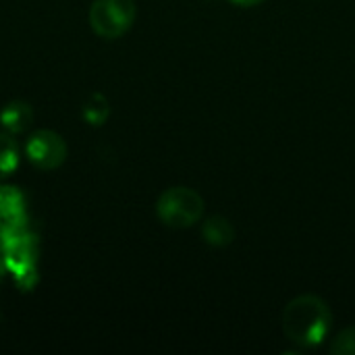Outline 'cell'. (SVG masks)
<instances>
[{
  "label": "cell",
  "instance_id": "cell-1",
  "mask_svg": "<svg viewBox=\"0 0 355 355\" xmlns=\"http://www.w3.org/2000/svg\"><path fill=\"white\" fill-rule=\"evenodd\" d=\"M333 329V312L329 304L318 295H300L291 300L283 310L285 337L308 349L322 345Z\"/></svg>",
  "mask_w": 355,
  "mask_h": 355
},
{
  "label": "cell",
  "instance_id": "cell-2",
  "mask_svg": "<svg viewBox=\"0 0 355 355\" xmlns=\"http://www.w3.org/2000/svg\"><path fill=\"white\" fill-rule=\"evenodd\" d=\"M156 214L171 229H189L204 216V200L191 187H168L156 202Z\"/></svg>",
  "mask_w": 355,
  "mask_h": 355
},
{
  "label": "cell",
  "instance_id": "cell-3",
  "mask_svg": "<svg viewBox=\"0 0 355 355\" xmlns=\"http://www.w3.org/2000/svg\"><path fill=\"white\" fill-rule=\"evenodd\" d=\"M135 0H94L89 6V25L96 35L116 40L135 23Z\"/></svg>",
  "mask_w": 355,
  "mask_h": 355
},
{
  "label": "cell",
  "instance_id": "cell-4",
  "mask_svg": "<svg viewBox=\"0 0 355 355\" xmlns=\"http://www.w3.org/2000/svg\"><path fill=\"white\" fill-rule=\"evenodd\" d=\"M27 160L40 171H56L67 160V144L52 129H37L25 141Z\"/></svg>",
  "mask_w": 355,
  "mask_h": 355
},
{
  "label": "cell",
  "instance_id": "cell-5",
  "mask_svg": "<svg viewBox=\"0 0 355 355\" xmlns=\"http://www.w3.org/2000/svg\"><path fill=\"white\" fill-rule=\"evenodd\" d=\"M31 123H33V108L23 100L6 102L0 108V127L10 135L25 133L31 127Z\"/></svg>",
  "mask_w": 355,
  "mask_h": 355
},
{
  "label": "cell",
  "instance_id": "cell-6",
  "mask_svg": "<svg viewBox=\"0 0 355 355\" xmlns=\"http://www.w3.org/2000/svg\"><path fill=\"white\" fill-rule=\"evenodd\" d=\"M202 237L212 248H227L235 241L237 231L233 223L225 216H210L202 225Z\"/></svg>",
  "mask_w": 355,
  "mask_h": 355
},
{
  "label": "cell",
  "instance_id": "cell-7",
  "mask_svg": "<svg viewBox=\"0 0 355 355\" xmlns=\"http://www.w3.org/2000/svg\"><path fill=\"white\" fill-rule=\"evenodd\" d=\"M81 114H83V119H85V123L89 127H102L110 116V104H108L106 96L98 94V92L92 94L85 100V104L81 108Z\"/></svg>",
  "mask_w": 355,
  "mask_h": 355
},
{
  "label": "cell",
  "instance_id": "cell-8",
  "mask_svg": "<svg viewBox=\"0 0 355 355\" xmlns=\"http://www.w3.org/2000/svg\"><path fill=\"white\" fill-rule=\"evenodd\" d=\"M19 166V146L10 133L0 131V181L8 179Z\"/></svg>",
  "mask_w": 355,
  "mask_h": 355
},
{
  "label": "cell",
  "instance_id": "cell-9",
  "mask_svg": "<svg viewBox=\"0 0 355 355\" xmlns=\"http://www.w3.org/2000/svg\"><path fill=\"white\" fill-rule=\"evenodd\" d=\"M331 354L355 355V327H347L341 333H337L329 345Z\"/></svg>",
  "mask_w": 355,
  "mask_h": 355
},
{
  "label": "cell",
  "instance_id": "cell-10",
  "mask_svg": "<svg viewBox=\"0 0 355 355\" xmlns=\"http://www.w3.org/2000/svg\"><path fill=\"white\" fill-rule=\"evenodd\" d=\"M227 2H231L235 6H241V8H252V6H258V4H262L266 0H227Z\"/></svg>",
  "mask_w": 355,
  "mask_h": 355
}]
</instances>
